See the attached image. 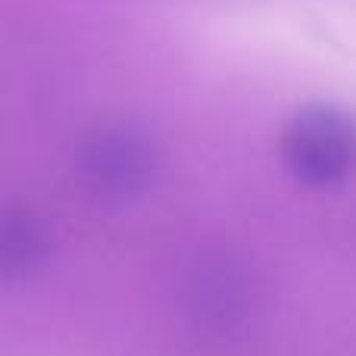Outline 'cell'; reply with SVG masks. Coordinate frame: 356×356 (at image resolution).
<instances>
[{
  "label": "cell",
  "mask_w": 356,
  "mask_h": 356,
  "mask_svg": "<svg viewBox=\"0 0 356 356\" xmlns=\"http://www.w3.org/2000/svg\"><path fill=\"white\" fill-rule=\"evenodd\" d=\"M282 163L307 188H338L356 172V119L332 104H307L288 119Z\"/></svg>",
  "instance_id": "1"
},
{
  "label": "cell",
  "mask_w": 356,
  "mask_h": 356,
  "mask_svg": "<svg viewBox=\"0 0 356 356\" xmlns=\"http://www.w3.org/2000/svg\"><path fill=\"white\" fill-rule=\"evenodd\" d=\"M75 166L94 194L106 200H131L156 181L160 150L147 131L125 122H110L85 135Z\"/></svg>",
  "instance_id": "2"
},
{
  "label": "cell",
  "mask_w": 356,
  "mask_h": 356,
  "mask_svg": "<svg viewBox=\"0 0 356 356\" xmlns=\"http://www.w3.org/2000/svg\"><path fill=\"white\" fill-rule=\"evenodd\" d=\"M54 257L50 225L25 207H0V282H29Z\"/></svg>",
  "instance_id": "3"
}]
</instances>
